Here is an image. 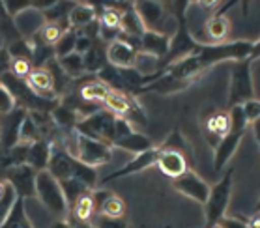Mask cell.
Listing matches in <instances>:
<instances>
[{
    "instance_id": "obj_19",
    "label": "cell",
    "mask_w": 260,
    "mask_h": 228,
    "mask_svg": "<svg viewBox=\"0 0 260 228\" xmlns=\"http://www.w3.org/2000/svg\"><path fill=\"white\" fill-rule=\"evenodd\" d=\"M51 150L53 146L45 141H38L34 144H30L26 148V159L24 163L28 165L30 169H34L36 172H42V170H47L49 159H51Z\"/></svg>"
},
{
    "instance_id": "obj_43",
    "label": "cell",
    "mask_w": 260,
    "mask_h": 228,
    "mask_svg": "<svg viewBox=\"0 0 260 228\" xmlns=\"http://www.w3.org/2000/svg\"><path fill=\"white\" fill-rule=\"evenodd\" d=\"M51 228H75L73 222H70L68 219H56V221L51 224Z\"/></svg>"
},
{
    "instance_id": "obj_22",
    "label": "cell",
    "mask_w": 260,
    "mask_h": 228,
    "mask_svg": "<svg viewBox=\"0 0 260 228\" xmlns=\"http://www.w3.org/2000/svg\"><path fill=\"white\" fill-rule=\"evenodd\" d=\"M95 21H98L95 8L88 6V4H75L68 17V24L71 28H86Z\"/></svg>"
},
{
    "instance_id": "obj_24",
    "label": "cell",
    "mask_w": 260,
    "mask_h": 228,
    "mask_svg": "<svg viewBox=\"0 0 260 228\" xmlns=\"http://www.w3.org/2000/svg\"><path fill=\"white\" fill-rule=\"evenodd\" d=\"M105 107H107V111L111 112V114H114L116 118H127L129 116L131 109H133L135 105H133V101H131L129 97H125L124 94H120V92L113 90L111 94L107 95Z\"/></svg>"
},
{
    "instance_id": "obj_34",
    "label": "cell",
    "mask_w": 260,
    "mask_h": 228,
    "mask_svg": "<svg viewBox=\"0 0 260 228\" xmlns=\"http://www.w3.org/2000/svg\"><path fill=\"white\" fill-rule=\"evenodd\" d=\"M53 118L56 120V123H60V125H64V127H68V125H77V112L73 111L71 107H66V105H60L56 107L53 111Z\"/></svg>"
},
{
    "instance_id": "obj_32",
    "label": "cell",
    "mask_w": 260,
    "mask_h": 228,
    "mask_svg": "<svg viewBox=\"0 0 260 228\" xmlns=\"http://www.w3.org/2000/svg\"><path fill=\"white\" fill-rule=\"evenodd\" d=\"M79 32L77 30H68L62 34V38L58 40V43L54 45V54L62 58V56H68V54L75 53V41H77Z\"/></svg>"
},
{
    "instance_id": "obj_17",
    "label": "cell",
    "mask_w": 260,
    "mask_h": 228,
    "mask_svg": "<svg viewBox=\"0 0 260 228\" xmlns=\"http://www.w3.org/2000/svg\"><path fill=\"white\" fill-rule=\"evenodd\" d=\"M204 34H206V45H217L225 43V40L231 34V21L229 17L221 13H212V17H208L204 23Z\"/></svg>"
},
{
    "instance_id": "obj_35",
    "label": "cell",
    "mask_w": 260,
    "mask_h": 228,
    "mask_svg": "<svg viewBox=\"0 0 260 228\" xmlns=\"http://www.w3.org/2000/svg\"><path fill=\"white\" fill-rule=\"evenodd\" d=\"M17 193H15V189L10 185L6 191V194L4 197H0V226L4 224V221L8 219V215H10V211H12L13 204H15V200H17Z\"/></svg>"
},
{
    "instance_id": "obj_1",
    "label": "cell",
    "mask_w": 260,
    "mask_h": 228,
    "mask_svg": "<svg viewBox=\"0 0 260 228\" xmlns=\"http://www.w3.org/2000/svg\"><path fill=\"white\" fill-rule=\"evenodd\" d=\"M64 150L70 153L71 157L77 159L79 163L86 165L90 169L107 165L113 157V146H109L105 142L94 141V139H88V137L79 133L77 129L71 131Z\"/></svg>"
},
{
    "instance_id": "obj_8",
    "label": "cell",
    "mask_w": 260,
    "mask_h": 228,
    "mask_svg": "<svg viewBox=\"0 0 260 228\" xmlns=\"http://www.w3.org/2000/svg\"><path fill=\"white\" fill-rule=\"evenodd\" d=\"M13 26L17 30V34L21 40H32L42 32V28L45 26V15L43 10L38 8L36 4L28 6L26 10L13 17Z\"/></svg>"
},
{
    "instance_id": "obj_40",
    "label": "cell",
    "mask_w": 260,
    "mask_h": 228,
    "mask_svg": "<svg viewBox=\"0 0 260 228\" xmlns=\"http://www.w3.org/2000/svg\"><path fill=\"white\" fill-rule=\"evenodd\" d=\"M94 47V41H92V38H88L86 34H83V32H79L77 36V41H75V53L79 54H86L90 51V49Z\"/></svg>"
},
{
    "instance_id": "obj_44",
    "label": "cell",
    "mask_w": 260,
    "mask_h": 228,
    "mask_svg": "<svg viewBox=\"0 0 260 228\" xmlns=\"http://www.w3.org/2000/svg\"><path fill=\"white\" fill-rule=\"evenodd\" d=\"M249 228H260V211H254V215L247 221Z\"/></svg>"
},
{
    "instance_id": "obj_21",
    "label": "cell",
    "mask_w": 260,
    "mask_h": 228,
    "mask_svg": "<svg viewBox=\"0 0 260 228\" xmlns=\"http://www.w3.org/2000/svg\"><path fill=\"white\" fill-rule=\"evenodd\" d=\"M114 146L122 148V150H125V152L135 153V155H141V153H144L154 148L152 146V141L148 139L146 135L137 133L135 129H133L129 135H125L124 139H120V141L114 142Z\"/></svg>"
},
{
    "instance_id": "obj_13",
    "label": "cell",
    "mask_w": 260,
    "mask_h": 228,
    "mask_svg": "<svg viewBox=\"0 0 260 228\" xmlns=\"http://www.w3.org/2000/svg\"><path fill=\"white\" fill-rule=\"evenodd\" d=\"M26 112L24 109H17L4 116L0 120V142L6 148H13L19 144V131H21V123H23Z\"/></svg>"
},
{
    "instance_id": "obj_47",
    "label": "cell",
    "mask_w": 260,
    "mask_h": 228,
    "mask_svg": "<svg viewBox=\"0 0 260 228\" xmlns=\"http://www.w3.org/2000/svg\"><path fill=\"white\" fill-rule=\"evenodd\" d=\"M4 43H6V40L0 36V51H4Z\"/></svg>"
},
{
    "instance_id": "obj_7",
    "label": "cell",
    "mask_w": 260,
    "mask_h": 228,
    "mask_svg": "<svg viewBox=\"0 0 260 228\" xmlns=\"http://www.w3.org/2000/svg\"><path fill=\"white\" fill-rule=\"evenodd\" d=\"M114 122H116V116L105 109V111H98L94 114H90V116L83 118L81 122H77L75 129L81 135L88 137V139H94V141L105 142L109 146H113Z\"/></svg>"
},
{
    "instance_id": "obj_9",
    "label": "cell",
    "mask_w": 260,
    "mask_h": 228,
    "mask_svg": "<svg viewBox=\"0 0 260 228\" xmlns=\"http://www.w3.org/2000/svg\"><path fill=\"white\" fill-rule=\"evenodd\" d=\"M172 187L176 189L178 193L185 194L187 199L195 200L202 206L206 204L208 197H210V185L202 180L201 176L191 172V170H187L185 174H182L176 180H172Z\"/></svg>"
},
{
    "instance_id": "obj_10",
    "label": "cell",
    "mask_w": 260,
    "mask_h": 228,
    "mask_svg": "<svg viewBox=\"0 0 260 228\" xmlns=\"http://www.w3.org/2000/svg\"><path fill=\"white\" fill-rule=\"evenodd\" d=\"M36 172L30 169L28 165H17V167H10L6 174V181L15 189L19 199L24 197H36Z\"/></svg>"
},
{
    "instance_id": "obj_6",
    "label": "cell",
    "mask_w": 260,
    "mask_h": 228,
    "mask_svg": "<svg viewBox=\"0 0 260 228\" xmlns=\"http://www.w3.org/2000/svg\"><path fill=\"white\" fill-rule=\"evenodd\" d=\"M133 10H135L137 17L141 19V23L146 32H157V34L172 38L171 30H169V23H174L176 19L167 12V8L161 2L142 0V2H135L133 4Z\"/></svg>"
},
{
    "instance_id": "obj_14",
    "label": "cell",
    "mask_w": 260,
    "mask_h": 228,
    "mask_svg": "<svg viewBox=\"0 0 260 228\" xmlns=\"http://www.w3.org/2000/svg\"><path fill=\"white\" fill-rule=\"evenodd\" d=\"M155 165L171 180H176V178H180V176L189 170L185 155L182 152H176V150H161L159 148V155H157V163Z\"/></svg>"
},
{
    "instance_id": "obj_45",
    "label": "cell",
    "mask_w": 260,
    "mask_h": 228,
    "mask_svg": "<svg viewBox=\"0 0 260 228\" xmlns=\"http://www.w3.org/2000/svg\"><path fill=\"white\" fill-rule=\"evenodd\" d=\"M253 129H254V137H256V141H258V144H260V120L253 123Z\"/></svg>"
},
{
    "instance_id": "obj_31",
    "label": "cell",
    "mask_w": 260,
    "mask_h": 228,
    "mask_svg": "<svg viewBox=\"0 0 260 228\" xmlns=\"http://www.w3.org/2000/svg\"><path fill=\"white\" fill-rule=\"evenodd\" d=\"M58 66L60 70L64 71V73H68V75H81V73H84V58L83 54L79 53H71L68 54V56H62V58H58Z\"/></svg>"
},
{
    "instance_id": "obj_42",
    "label": "cell",
    "mask_w": 260,
    "mask_h": 228,
    "mask_svg": "<svg viewBox=\"0 0 260 228\" xmlns=\"http://www.w3.org/2000/svg\"><path fill=\"white\" fill-rule=\"evenodd\" d=\"M260 58V40H256L253 43V49H251V54H249V60L254 62V60Z\"/></svg>"
},
{
    "instance_id": "obj_26",
    "label": "cell",
    "mask_w": 260,
    "mask_h": 228,
    "mask_svg": "<svg viewBox=\"0 0 260 228\" xmlns=\"http://www.w3.org/2000/svg\"><path fill=\"white\" fill-rule=\"evenodd\" d=\"M111 92H113V88H109L101 81H94L81 88V97L86 103H105L107 95L111 94Z\"/></svg>"
},
{
    "instance_id": "obj_4",
    "label": "cell",
    "mask_w": 260,
    "mask_h": 228,
    "mask_svg": "<svg viewBox=\"0 0 260 228\" xmlns=\"http://www.w3.org/2000/svg\"><path fill=\"white\" fill-rule=\"evenodd\" d=\"M232 194V170H226V174L210 187V197L204 204V215H206L208 228L215 226L221 219L226 215Z\"/></svg>"
},
{
    "instance_id": "obj_28",
    "label": "cell",
    "mask_w": 260,
    "mask_h": 228,
    "mask_svg": "<svg viewBox=\"0 0 260 228\" xmlns=\"http://www.w3.org/2000/svg\"><path fill=\"white\" fill-rule=\"evenodd\" d=\"M73 6H75V4H66V2H51V4H47L45 10H43L45 23L62 24L60 21L70 17V12L73 10Z\"/></svg>"
},
{
    "instance_id": "obj_27",
    "label": "cell",
    "mask_w": 260,
    "mask_h": 228,
    "mask_svg": "<svg viewBox=\"0 0 260 228\" xmlns=\"http://www.w3.org/2000/svg\"><path fill=\"white\" fill-rule=\"evenodd\" d=\"M120 32L129 36H137V38H142V34L146 32L144 26H142L141 19L137 17L133 6L127 10V12H122V23H120Z\"/></svg>"
},
{
    "instance_id": "obj_16",
    "label": "cell",
    "mask_w": 260,
    "mask_h": 228,
    "mask_svg": "<svg viewBox=\"0 0 260 228\" xmlns=\"http://www.w3.org/2000/svg\"><path fill=\"white\" fill-rule=\"evenodd\" d=\"M98 215L111 217V219H125V202L109 191H95L94 193Z\"/></svg>"
},
{
    "instance_id": "obj_12",
    "label": "cell",
    "mask_w": 260,
    "mask_h": 228,
    "mask_svg": "<svg viewBox=\"0 0 260 228\" xmlns=\"http://www.w3.org/2000/svg\"><path fill=\"white\" fill-rule=\"evenodd\" d=\"M157 155H159V148H152V150H148V152L137 155L135 159L127 161L122 169L114 170V172H111L109 176H105L103 181L107 183V181H113V180H116V178H124V176L142 172V170H146L148 167H152V165L157 163Z\"/></svg>"
},
{
    "instance_id": "obj_29",
    "label": "cell",
    "mask_w": 260,
    "mask_h": 228,
    "mask_svg": "<svg viewBox=\"0 0 260 228\" xmlns=\"http://www.w3.org/2000/svg\"><path fill=\"white\" fill-rule=\"evenodd\" d=\"M68 26L66 24H56V23H45V26L42 28V32L38 34V38L42 40L43 45H49V47H54L58 40L62 38L64 32H68Z\"/></svg>"
},
{
    "instance_id": "obj_46",
    "label": "cell",
    "mask_w": 260,
    "mask_h": 228,
    "mask_svg": "<svg viewBox=\"0 0 260 228\" xmlns=\"http://www.w3.org/2000/svg\"><path fill=\"white\" fill-rule=\"evenodd\" d=\"M73 226L75 228H92L90 224H84V222H73Z\"/></svg>"
},
{
    "instance_id": "obj_37",
    "label": "cell",
    "mask_w": 260,
    "mask_h": 228,
    "mask_svg": "<svg viewBox=\"0 0 260 228\" xmlns=\"http://www.w3.org/2000/svg\"><path fill=\"white\" fill-rule=\"evenodd\" d=\"M92 228H129L125 219H111V217L95 215L90 222Z\"/></svg>"
},
{
    "instance_id": "obj_41",
    "label": "cell",
    "mask_w": 260,
    "mask_h": 228,
    "mask_svg": "<svg viewBox=\"0 0 260 228\" xmlns=\"http://www.w3.org/2000/svg\"><path fill=\"white\" fill-rule=\"evenodd\" d=\"M219 226L221 228H249L247 222L240 221L236 217H223L221 222H219Z\"/></svg>"
},
{
    "instance_id": "obj_23",
    "label": "cell",
    "mask_w": 260,
    "mask_h": 228,
    "mask_svg": "<svg viewBox=\"0 0 260 228\" xmlns=\"http://www.w3.org/2000/svg\"><path fill=\"white\" fill-rule=\"evenodd\" d=\"M0 228H34L32 221L28 217V210H26V204H24L23 199H17L15 204H13L12 211L8 219L4 221V224Z\"/></svg>"
},
{
    "instance_id": "obj_33",
    "label": "cell",
    "mask_w": 260,
    "mask_h": 228,
    "mask_svg": "<svg viewBox=\"0 0 260 228\" xmlns=\"http://www.w3.org/2000/svg\"><path fill=\"white\" fill-rule=\"evenodd\" d=\"M157 64H159V60L154 58V56H150V54H144V53H139L135 58V66H133V70L142 77V79H148V75H154V71L157 70Z\"/></svg>"
},
{
    "instance_id": "obj_20",
    "label": "cell",
    "mask_w": 260,
    "mask_h": 228,
    "mask_svg": "<svg viewBox=\"0 0 260 228\" xmlns=\"http://www.w3.org/2000/svg\"><path fill=\"white\" fill-rule=\"evenodd\" d=\"M73 215H75V222H84L90 224L92 219L98 215V206H95L94 191L81 194L75 204H73Z\"/></svg>"
},
{
    "instance_id": "obj_49",
    "label": "cell",
    "mask_w": 260,
    "mask_h": 228,
    "mask_svg": "<svg viewBox=\"0 0 260 228\" xmlns=\"http://www.w3.org/2000/svg\"><path fill=\"white\" fill-rule=\"evenodd\" d=\"M210 228H221V226H219V224H215V226H210Z\"/></svg>"
},
{
    "instance_id": "obj_3",
    "label": "cell",
    "mask_w": 260,
    "mask_h": 228,
    "mask_svg": "<svg viewBox=\"0 0 260 228\" xmlns=\"http://www.w3.org/2000/svg\"><path fill=\"white\" fill-rule=\"evenodd\" d=\"M36 199L42 202L45 210H49V213H53L58 219H66L70 213V204L66 200L60 181L54 180L47 170L36 174Z\"/></svg>"
},
{
    "instance_id": "obj_36",
    "label": "cell",
    "mask_w": 260,
    "mask_h": 228,
    "mask_svg": "<svg viewBox=\"0 0 260 228\" xmlns=\"http://www.w3.org/2000/svg\"><path fill=\"white\" fill-rule=\"evenodd\" d=\"M15 97L12 95V92L6 88V84L0 81V116H6L10 112L15 111Z\"/></svg>"
},
{
    "instance_id": "obj_38",
    "label": "cell",
    "mask_w": 260,
    "mask_h": 228,
    "mask_svg": "<svg viewBox=\"0 0 260 228\" xmlns=\"http://www.w3.org/2000/svg\"><path fill=\"white\" fill-rule=\"evenodd\" d=\"M10 68H12V75L17 77V79H26L30 75V71H32L30 60H12Z\"/></svg>"
},
{
    "instance_id": "obj_39",
    "label": "cell",
    "mask_w": 260,
    "mask_h": 228,
    "mask_svg": "<svg viewBox=\"0 0 260 228\" xmlns=\"http://www.w3.org/2000/svg\"><path fill=\"white\" fill-rule=\"evenodd\" d=\"M242 109L249 123H254L260 120V100H249L247 103H243Z\"/></svg>"
},
{
    "instance_id": "obj_48",
    "label": "cell",
    "mask_w": 260,
    "mask_h": 228,
    "mask_svg": "<svg viewBox=\"0 0 260 228\" xmlns=\"http://www.w3.org/2000/svg\"><path fill=\"white\" fill-rule=\"evenodd\" d=\"M254 211H260V200L256 202V204H254Z\"/></svg>"
},
{
    "instance_id": "obj_15",
    "label": "cell",
    "mask_w": 260,
    "mask_h": 228,
    "mask_svg": "<svg viewBox=\"0 0 260 228\" xmlns=\"http://www.w3.org/2000/svg\"><path fill=\"white\" fill-rule=\"evenodd\" d=\"M26 86L42 100H49L54 92V75L47 68H32L30 75L26 77Z\"/></svg>"
},
{
    "instance_id": "obj_25",
    "label": "cell",
    "mask_w": 260,
    "mask_h": 228,
    "mask_svg": "<svg viewBox=\"0 0 260 228\" xmlns=\"http://www.w3.org/2000/svg\"><path fill=\"white\" fill-rule=\"evenodd\" d=\"M229 131H231V118H229V114H225V112H215L213 116L208 118L206 133H208V139H210V135H215V146L221 142V139Z\"/></svg>"
},
{
    "instance_id": "obj_30",
    "label": "cell",
    "mask_w": 260,
    "mask_h": 228,
    "mask_svg": "<svg viewBox=\"0 0 260 228\" xmlns=\"http://www.w3.org/2000/svg\"><path fill=\"white\" fill-rule=\"evenodd\" d=\"M84 58V70L86 71H94V73H100L103 68L107 66V54L105 51L98 45L90 49L88 53L83 56Z\"/></svg>"
},
{
    "instance_id": "obj_2",
    "label": "cell",
    "mask_w": 260,
    "mask_h": 228,
    "mask_svg": "<svg viewBox=\"0 0 260 228\" xmlns=\"http://www.w3.org/2000/svg\"><path fill=\"white\" fill-rule=\"evenodd\" d=\"M229 118H231V131L221 139L215 150H213V169L221 172L225 169V165L231 161V157L236 153L238 146L242 144V139L245 131H247V118L243 114V109L240 105L232 107L229 111Z\"/></svg>"
},
{
    "instance_id": "obj_18",
    "label": "cell",
    "mask_w": 260,
    "mask_h": 228,
    "mask_svg": "<svg viewBox=\"0 0 260 228\" xmlns=\"http://www.w3.org/2000/svg\"><path fill=\"white\" fill-rule=\"evenodd\" d=\"M171 51V38L157 32H144L141 38V53L150 54L159 60L161 56H167Z\"/></svg>"
},
{
    "instance_id": "obj_11",
    "label": "cell",
    "mask_w": 260,
    "mask_h": 228,
    "mask_svg": "<svg viewBox=\"0 0 260 228\" xmlns=\"http://www.w3.org/2000/svg\"><path fill=\"white\" fill-rule=\"evenodd\" d=\"M107 64H111L116 70H129L135 66V58L139 51L127 45L125 41L116 40L107 45Z\"/></svg>"
},
{
    "instance_id": "obj_5",
    "label": "cell",
    "mask_w": 260,
    "mask_h": 228,
    "mask_svg": "<svg viewBox=\"0 0 260 228\" xmlns=\"http://www.w3.org/2000/svg\"><path fill=\"white\" fill-rule=\"evenodd\" d=\"M253 62L249 58L242 62H234L231 73V88H229V109L232 107H242L249 100H254V84L253 73H251Z\"/></svg>"
}]
</instances>
